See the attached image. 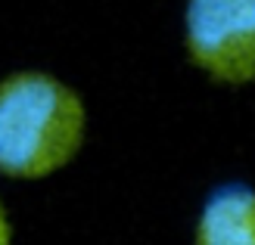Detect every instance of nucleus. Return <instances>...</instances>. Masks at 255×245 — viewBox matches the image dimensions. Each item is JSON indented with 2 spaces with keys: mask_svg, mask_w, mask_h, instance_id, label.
<instances>
[{
  "mask_svg": "<svg viewBox=\"0 0 255 245\" xmlns=\"http://www.w3.org/2000/svg\"><path fill=\"white\" fill-rule=\"evenodd\" d=\"M87 106L50 72L25 69L0 78V174L44 180L81 152Z\"/></svg>",
  "mask_w": 255,
  "mask_h": 245,
  "instance_id": "f257e3e1",
  "label": "nucleus"
},
{
  "mask_svg": "<svg viewBox=\"0 0 255 245\" xmlns=\"http://www.w3.org/2000/svg\"><path fill=\"white\" fill-rule=\"evenodd\" d=\"M184 47L212 81L255 84V0H187Z\"/></svg>",
  "mask_w": 255,
  "mask_h": 245,
  "instance_id": "f03ea898",
  "label": "nucleus"
},
{
  "mask_svg": "<svg viewBox=\"0 0 255 245\" xmlns=\"http://www.w3.org/2000/svg\"><path fill=\"white\" fill-rule=\"evenodd\" d=\"M193 245H255V186L227 180L199 205Z\"/></svg>",
  "mask_w": 255,
  "mask_h": 245,
  "instance_id": "7ed1b4c3",
  "label": "nucleus"
},
{
  "mask_svg": "<svg viewBox=\"0 0 255 245\" xmlns=\"http://www.w3.org/2000/svg\"><path fill=\"white\" fill-rule=\"evenodd\" d=\"M0 245H12V224H9L3 199H0Z\"/></svg>",
  "mask_w": 255,
  "mask_h": 245,
  "instance_id": "20e7f679",
  "label": "nucleus"
}]
</instances>
